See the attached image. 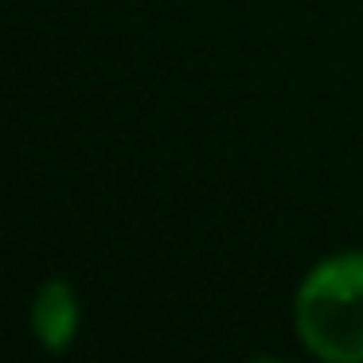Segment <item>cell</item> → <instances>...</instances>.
Masks as SVG:
<instances>
[{
	"label": "cell",
	"instance_id": "obj_1",
	"mask_svg": "<svg viewBox=\"0 0 363 363\" xmlns=\"http://www.w3.org/2000/svg\"><path fill=\"white\" fill-rule=\"evenodd\" d=\"M301 344L324 363H363V254L316 262L297 289Z\"/></svg>",
	"mask_w": 363,
	"mask_h": 363
},
{
	"label": "cell",
	"instance_id": "obj_2",
	"mask_svg": "<svg viewBox=\"0 0 363 363\" xmlns=\"http://www.w3.org/2000/svg\"><path fill=\"white\" fill-rule=\"evenodd\" d=\"M32 332L48 352L71 347L74 332H79V301H74V289L63 277H51V281L40 285V293L32 301Z\"/></svg>",
	"mask_w": 363,
	"mask_h": 363
}]
</instances>
